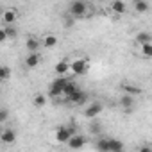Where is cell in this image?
<instances>
[{
    "mask_svg": "<svg viewBox=\"0 0 152 152\" xmlns=\"http://www.w3.org/2000/svg\"><path fill=\"white\" fill-rule=\"evenodd\" d=\"M68 13L73 16V18H84L86 13H88V4L84 0H73L68 7Z\"/></svg>",
    "mask_w": 152,
    "mask_h": 152,
    "instance_id": "obj_1",
    "label": "cell"
},
{
    "mask_svg": "<svg viewBox=\"0 0 152 152\" xmlns=\"http://www.w3.org/2000/svg\"><path fill=\"white\" fill-rule=\"evenodd\" d=\"M66 83H68V79L66 77H57V79H54L52 81V84H50V88H48V95L50 97H61L63 95V88L66 86Z\"/></svg>",
    "mask_w": 152,
    "mask_h": 152,
    "instance_id": "obj_2",
    "label": "cell"
},
{
    "mask_svg": "<svg viewBox=\"0 0 152 152\" xmlns=\"http://www.w3.org/2000/svg\"><path fill=\"white\" fill-rule=\"evenodd\" d=\"M72 134H75V127L73 125H63L56 131V140H57V143H66Z\"/></svg>",
    "mask_w": 152,
    "mask_h": 152,
    "instance_id": "obj_3",
    "label": "cell"
},
{
    "mask_svg": "<svg viewBox=\"0 0 152 152\" xmlns=\"http://www.w3.org/2000/svg\"><path fill=\"white\" fill-rule=\"evenodd\" d=\"M90 68V63L88 59H75L73 63H70V70L75 73V75H84Z\"/></svg>",
    "mask_w": 152,
    "mask_h": 152,
    "instance_id": "obj_4",
    "label": "cell"
},
{
    "mask_svg": "<svg viewBox=\"0 0 152 152\" xmlns=\"http://www.w3.org/2000/svg\"><path fill=\"white\" fill-rule=\"evenodd\" d=\"M102 109H104V106H102L100 102H93V104H90V106L84 109V116L90 118V120H95V118L102 113Z\"/></svg>",
    "mask_w": 152,
    "mask_h": 152,
    "instance_id": "obj_5",
    "label": "cell"
},
{
    "mask_svg": "<svg viewBox=\"0 0 152 152\" xmlns=\"http://www.w3.org/2000/svg\"><path fill=\"white\" fill-rule=\"evenodd\" d=\"M84 143H86V138L81 136V134H72L70 140L66 141V145H68L70 148H83Z\"/></svg>",
    "mask_w": 152,
    "mask_h": 152,
    "instance_id": "obj_6",
    "label": "cell"
},
{
    "mask_svg": "<svg viewBox=\"0 0 152 152\" xmlns=\"http://www.w3.org/2000/svg\"><path fill=\"white\" fill-rule=\"evenodd\" d=\"M66 100L68 102H72V104H75V106H81V104H84V100H86V93L84 91H81L79 88L75 90L70 97H66Z\"/></svg>",
    "mask_w": 152,
    "mask_h": 152,
    "instance_id": "obj_7",
    "label": "cell"
},
{
    "mask_svg": "<svg viewBox=\"0 0 152 152\" xmlns=\"http://www.w3.org/2000/svg\"><path fill=\"white\" fill-rule=\"evenodd\" d=\"M120 106L124 107V111L131 113V111H132V106H134V97L129 95V93H124L122 99H120Z\"/></svg>",
    "mask_w": 152,
    "mask_h": 152,
    "instance_id": "obj_8",
    "label": "cell"
},
{
    "mask_svg": "<svg viewBox=\"0 0 152 152\" xmlns=\"http://www.w3.org/2000/svg\"><path fill=\"white\" fill-rule=\"evenodd\" d=\"M25 47L29 52H39V47H41V41L36 38V36H29L27 41H25Z\"/></svg>",
    "mask_w": 152,
    "mask_h": 152,
    "instance_id": "obj_9",
    "label": "cell"
},
{
    "mask_svg": "<svg viewBox=\"0 0 152 152\" xmlns=\"http://www.w3.org/2000/svg\"><path fill=\"white\" fill-rule=\"evenodd\" d=\"M39 63H41V56H39V52H31V54L25 57V64H27L29 68H36Z\"/></svg>",
    "mask_w": 152,
    "mask_h": 152,
    "instance_id": "obj_10",
    "label": "cell"
},
{
    "mask_svg": "<svg viewBox=\"0 0 152 152\" xmlns=\"http://www.w3.org/2000/svg\"><path fill=\"white\" fill-rule=\"evenodd\" d=\"M111 11H113L115 15H125L127 6H125L124 0H113V2H111Z\"/></svg>",
    "mask_w": 152,
    "mask_h": 152,
    "instance_id": "obj_11",
    "label": "cell"
},
{
    "mask_svg": "<svg viewBox=\"0 0 152 152\" xmlns=\"http://www.w3.org/2000/svg\"><path fill=\"white\" fill-rule=\"evenodd\" d=\"M2 18H4V23H6V25H13V23L16 22L18 15H16V11H15V9H4Z\"/></svg>",
    "mask_w": 152,
    "mask_h": 152,
    "instance_id": "obj_12",
    "label": "cell"
},
{
    "mask_svg": "<svg viewBox=\"0 0 152 152\" xmlns=\"http://www.w3.org/2000/svg\"><path fill=\"white\" fill-rule=\"evenodd\" d=\"M0 141H2V143H15L16 141V132L13 131V129H6L2 134H0Z\"/></svg>",
    "mask_w": 152,
    "mask_h": 152,
    "instance_id": "obj_13",
    "label": "cell"
},
{
    "mask_svg": "<svg viewBox=\"0 0 152 152\" xmlns=\"http://www.w3.org/2000/svg\"><path fill=\"white\" fill-rule=\"evenodd\" d=\"M68 70H70V63H68L66 59H63V61H59V63L56 64V73H57V75H66Z\"/></svg>",
    "mask_w": 152,
    "mask_h": 152,
    "instance_id": "obj_14",
    "label": "cell"
},
{
    "mask_svg": "<svg viewBox=\"0 0 152 152\" xmlns=\"http://www.w3.org/2000/svg\"><path fill=\"white\" fill-rule=\"evenodd\" d=\"M124 150V143L116 138H109V152H122Z\"/></svg>",
    "mask_w": 152,
    "mask_h": 152,
    "instance_id": "obj_15",
    "label": "cell"
},
{
    "mask_svg": "<svg viewBox=\"0 0 152 152\" xmlns=\"http://www.w3.org/2000/svg\"><path fill=\"white\" fill-rule=\"evenodd\" d=\"M57 45V38L54 36V34H47L45 38H43V47L45 48H54Z\"/></svg>",
    "mask_w": 152,
    "mask_h": 152,
    "instance_id": "obj_16",
    "label": "cell"
},
{
    "mask_svg": "<svg viewBox=\"0 0 152 152\" xmlns=\"http://www.w3.org/2000/svg\"><path fill=\"white\" fill-rule=\"evenodd\" d=\"M134 9H136V13H147L148 11V2L147 0H134Z\"/></svg>",
    "mask_w": 152,
    "mask_h": 152,
    "instance_id": "obj_17",
    "label": "cell"
},
{
    "mask_svg": "<svg viewBox=\"0 0 152 152\" xmlns=\"http://www.w3.org/2000/svg\"><path fill=\"white\" fill-rule=\"evenodd\" d=\"M95 147L99 152H109V138H100Z\"/></svg>",
    "mask_w": 152,
    "mask_h": 152,
    "instance_id": "obj_18",
    "label": "cell"
},
{
    "mask_svg": "<svg viewBox=\"0 0 152 152\" xmlns=\"http://www.w3.org/2000/svg\"><path fill=\"white\" fill-rule=\"evenodd\" d=\"M150 38H152V36H150V32H145V31H143V32H138V34H136V43H138V45L148 43V41H150Z\"/></svg>",
    "mask_w": 152,
    "mask_h": 152,
    "instance_id": "obj_19",
    "label": "cell"
},
{
    "mask_svg": "<svg viewBox=\"0 0 152 152\" xmlns=\"http://www.w3.org/2000/svg\"><path fill=\"white\" fill-rule=\"evenodd\" d=\"M11 77V68L9 66H0V83H6Z\"/></svg>",
    "mask_w": 152,
    "mask_h": 152,
    "instance_id": "obj_20",
    "label": "cell"
},
{
    "mask_svg": "<svg viewBox=\"0 0 152 152\" xmlns=\"http://www.w3.org/2000/svg\"><path fill=\"white\" fill-rule=\"evenodd\" d=\"M75 90H77V86H75V83H72V81H68L66 83V86L63 88V97H70Z\"/></svg>",
    "mask_w": 152,
    "mask_h": 152,
    "instance_id": "obj_21",
    "label": "cell"
},
{
    "mask_svg": "<svg viewBox=\"0 0 152 152\" xmlns=\"http://www.w3.org/2000/svg\"><path fill=\"white\" fill-rule=\"evenodd\" d=\"M141 54H143V57H147V59L152 57V43H150V41L141 45Z\"/></svg>",
    "mask_w": 152,
    "mask_h": 152,
    "instance_id": "obj_22",
    "label": "cell"
},
{
    "mask_svg": "<svg viewBox=\"0 0 152 152\" xmlns=\"http://www.w3.org/2000/svg\"><path fill=\"white\" fill-rule=\"evenodd\" d=\"M122 90H124V93H129V95H140V93H141V90H140V88L131 86V84H124V86H122Z\"/></svg>",
    "mask_w": 152,
    "mask_h": 152,
    "instance_id": "obj_23",
    "label": "cell"
},
{
    "mask_svg": "<svg viewBox=\"0 0 152 152\" xmlns=\"http://www.w3.org/2000/svg\"><path fill=\"white\" fill-rule=\"evenodd\" d=\"M32 104H34L36 107H43V106L47 104V97H45V95H36V97L32 99Z\"/></svg>",
    "mask_w": 152,
    "mask_h": 152,
    "instance_id": "obj_24",
    "label": "cell"
},
{
    "mask_svg": "<svg viewBox=\"0 0 152 152\" xmlns=\"http://www.w3.org/2000/svg\"><path fill=\"white\" fill-rule=\"evenodd\" d=\"M4 31H6V36H7L9 39H15V38H16V34H18V32H16V29H15L13 25H6V29H4Z\"/></svg>",
    "mask_w": 152,
    "mask_h": 152,
    "instance_id": "obj_25",
    "label": "cell"
},
{
    "mask_svg": "<svg viewBox=\"0 0 152 152\" xmlns=\"http://www.w3.org/2000/svg\"><path fill=\"white\" fill-rule=\"evenodd\" d=\"M90 132H91V134H99V132H100V124H99V122H93V124L90 125Z\"/></svg>",
    "mask_w": 152,
    "mask_h": 152,
    "instance_id": "obj_26",
    "label": "cell"
},
{
    "mask_svg": "<svg viewBox=\"0 0 152 152\" xmlns=\"http://www.w3.org/2000/svg\"><path fill=\"white\" fill-rule=\"evenodd\" d=\"M7 118H9V113L6 109H0V124H4Z\"/></svg>",
    "mask_w": 152,
    "mask_h": 152,
    "instance_id": "obj_27",
    "label": "cell"
},
{
    "mask_svg": "<svg viewBox=\"0 0 152 152\" xmlns=\"http://www.w3.org/2000/svg\"><path fill=\"white\" fill-rule=\"evenodd\" d=\"M7 39V36H6V31L4 29H0V43H4Z\"/></svg>",
    "mask_w": 152,
    "mask_h": 152,
    "instance_id": "obj_28",
    "label": "cell"
},
{
    "mask_svg": "<svg viewBox=\"0 0 152 152\" xmlns=\"http://www.w3.org/2000/svg\"><path fill=\"white\" fill-rule=\"evenodd\" d=\"M140 152H150V147H141Z\"/></svg>",
    "mask_w": 152,
    "mask_h": 152,
    "instance_id": "obj_29",
    "label": "cell"
},
{
    "mask_svg": "<svg viewBox=\"0 0 152 152\" xmlns=\"http://www.w3.org/2000/svg\"><path fill=\"white\" fill-rule=\"evenodd\" d=\"M2 13H4V9H2V6H0V16H2Z\"/></svg>",
    "mask_w": 152,
    "mask_h": 152,
    "instance_id": "obj_30",
    "label": "cell"
},
{
    "mask_svg": "<svg viewBox=\"0 0 152 152\" xmlns=\"http://www.w3.org/2000/svg\"><path fill=\"white\" fill-rule=\"evenodd\" d=\"M99 2H106V0H99Z\"/></svg>",
    "mask_w": 152,
    "mask_h": 152,
    "instance_id": "obj_31",
    "label": "cell"
}]
</instances>
